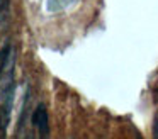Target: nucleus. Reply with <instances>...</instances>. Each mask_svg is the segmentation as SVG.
<instances>
[{
  "label": "nucleus",
  "mask_w": 158,
  "mask_h": 139,
  "mask_svg": "<svg viewBox=\"0 0 158 139\" xmlns=\"http://www.w3.org/2000/svg\"><path fill=\"white\" fill-rule=\"evenodd\" d=\"M10 112L12 108L0 105V137L7 136V127H9V121H10Z\"/></svg>",
  "instance_id": "3"
},
{
  "label": "nucleus",
  "mask_w": 158,
  "mask_h": 139,
  "mask_svg": "<svg viewBox=\"0 0 158 139\" xmlns=\"http://www.w3.org/2000/svg\"><path fill=\"white\" fill-rule=\"evenodd\" d=\"M12 49L10 44H5L2 49H0V78L4 76V73H7L9 68H12Z\"/></svg>",
  "instance_id": "2"
},
{
  "label": "nucleus",
  "mask_w": 158,
  "mask_h": 139,
  "mask_svg": "<svg viewBox=\"0 0 158 139\" xmlns=\"http://www.w3.org/2000/svg\"><path fill=\"white\" fill-rule=\"evenodd\" d=\"M9 3H10V0H0V20H5V17H7Z\"/></svg>",
  "instance_id": "4"
},
{
  "label": "nucleus",
  "mask_w": 158,
  "mask_h": 139,
  "mask_svg": "<svg viewBox=\"0 0 158 139\" xmlns=\"http://www.w3.org/2000/svg\"><path fill=\"white\" fill-rule=\"evenodd\" d=\"M31 122H32V125L39 131V134H41V136H48L49 122H48V112H46L44 105H38V107H36Z\"/></svg>",
  "instance_id": "1"
},
{
  "label": "nucleus",
  "mask_w": 158,
  "mask_h": 139,
  "mask_svg": "<svg viewBox=\"0 0 158 139\" xmlns=\"http://www.w3.org/2000/svg\"><path fill=\"white\" fill-rule=\"evenodd\" d=\"M155 100L158 102V87H156V92H155Z\"/></svg>",
  "instance_id": "6"
},
{
  "label": "nucleus",
  "mask_w": 158,
  "mask_h": 139,
  "mask_svg": "<svg viewBox=\"0 0 158 139\" xmlns=\"http://www.w3.org/2000/svg\"><path fill=\"white\" fill-rule=\"evenodd\" d=\"M153 136L158 139V117L155 119V124H153Z\"/></svg>",
  "instance_id": "5"
}]
</instances>
